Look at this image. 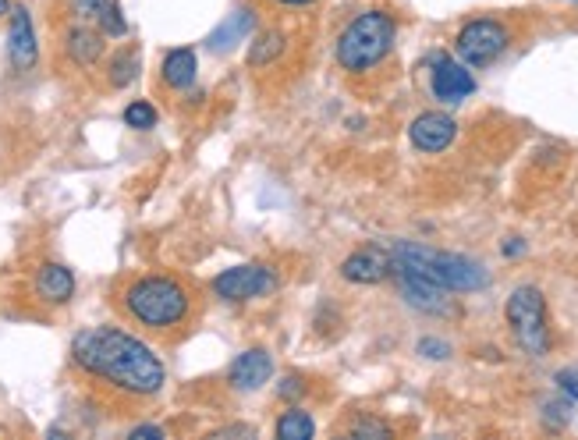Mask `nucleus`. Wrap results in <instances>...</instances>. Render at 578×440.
<instances>
[{
	"instance_id": "nucleus-1",
	"label": "nucleus",
	"mask_w": 578,
	"mask_h": 440,
	"mask_svg": "<svg viewBox=\"0 0 578 440\" xmlns=\"http://www.w3.org/2000/svg\"><path fill=\"white\" fill-rule=\"evenodd\" d=\"M71 359L86 377L103 380L128 398H157L167 384V366L153 348L114 323L86 327L71 341Z\"/></svg>"
},
{
	"instance_id": "nucleus-2",
	"label": "nucleus",
	"mask_w": 578,
	"mask_h": 440,
	"mask_svg": "<svg viewBox=\"0 0 578 440\" xmlns=\"http://www.w3.org/2000/svg\"><path fill=\"white\" fill-rule=\"evenodd\" d=\"M121 309L139 327L153 330V334H167V330H178L192 320L196 295L171 274H142L121 291Z\"/></svg>"
},
{
	"instance_id": "nucleus-3",
	"label": "nucleus",
	"mask_w": 578,
	"mask_h": 440,
	"mask_svg": "<svg viewBox=\"0 0 578 440\" xmlns=\"http://www.w3.org/2000/svg\"><path fill=\"white\" fill-rule=\"evenodd\" d=\"M391 260L394 270L419 274L447 291H479L490 284V274L483 270V263L469 260V256H458V252L430 249V245L422 242H394Z\"/></svg>"
},
{
	"instance_id": "nucleus-4",
	"label": "nucleus",
	"mask_w": 578,
	"mask_h": 440,
	"mask_svg": "<svg viewBox=\"0 0 578 440\" xmlns=\"http://www.w3.org/2000/svg\"><path fill=\"white\" fill-rule=\"evenodd\" d=\"M394 36H398V22H394L391 11H362L341 29L334 57L348 75H362V71L376 68L383 57L391 54Z\"/></svg>"
},
{
	"instance_id": "nucleus-5",
	"label": "nucleus",
	"mask_w": 578,
	"mask_h": 440,
	"mask_svg": "<svg viewBox=\"0 0 578 440\" xmlns=\"http://www.w3.org/2000/svg\"><path fill=\"white\" fill-rule=\"evenodd\" d=\"M504 316H508V327L522 352H529L532 359H543L550 352L547 299H543V291L536 284H518L511 291L508 306H504Z\"/></svg>"
},
{
	"instance_id": "nucleus-6",
	"label": "nucleus",
	"mask_w": 578,
	"mask_h": 440,
	"mask_svg": "<svg viewBox=\"0 0 578 440\" xmlns=\"http://www.w3.org/2000/svg\"><path fill=\"white\" fill-rule=\"evenodd\" d=\"M281 284V274L266 263H242V267H227L213 277L210 291L227 306H242V302L263 299L270 291H277Z\"/></svg>"
},
{
	"instance_id": "nucleus-7",
	"label": "nucleus",
	"mask_w": 578,
	"mask_h": 440,
	"mask_svg": "<svg viewBox=\"0 0 578 440\" xmlns=\"http://www.w3.org/2000/svg\"><path fill=\"white\" fill-rule=\"evenodd\" d=\"M511 43L508 25H500L497 18H476V22H465L454 40V50L469 68H486V64L497 61Z\"/></svg>"
},
{
	"instance_id": "nucleus-8",
	"label": "nucleus",
	"mask_w": 578,
	"mask_h": 440,
	"mask_svg": "<svg viewBox=\"0 0 578 440\" xmlns=\"http://www.w3.org/2000/svg\"><path fill=\"white\" fill-rule=\"evenodd\" d=\"M430 64H433L430 89L440 103L454 107V103L469 100V96L476 93V79H472V71L465 61H454V57H447V54H433Z\"/></svg>"
},
{
	"instance_id": "nucleus-9",
	"label": "nucleus",
	"mask_w": 578,
	"mask_h": 440,
	"mask_svg": "<svg viewBox=\"0 0 578 440\" xmlns=\"http://www.w3.org/2000/svg\"><path fill=\"white\" fill-rule=\"evenodd\" d=\"M274 377V355L266 348H245V352L235 355V362L227 366V387L238 394H256L263 391Z\"/></svg>"
},
{
	"instance_id": "nucleus-10",
	"label": "nucleus",
	"mask_w": 578,
	"mask_h": 440,
	"mask_svg": "<svg viewBox=\"0 0 578 440\" xmlns=\"http://www.w3.org/2000/svg\"><path fill=\"white\" fill-rule=\"evenodd\" d=\"M394 277H398V288L401 295H405V302L412 309H419V313H430V316L458 313L454 299H447V288H440V284L426 281V277L419 274H408V270H394Z\"/></svg>"
},
{
	"instance_id": "nucleus-11",
	"label": "nucleus",
	"mask_w": 578,
	"mask_h": 440,
	"mask_svg": "<svg viewBox=\"0 0 578 440\" xmlns=\"http://www.w3.org/2000/svg\"><path fill=\"white\" fill-rule=\"evenodd\" d=\"M391 274H394L391 249H383V245H362V249H355L341 263V277L348 284H380Z\"/></svg>"
},
{
	"instance_id": "nucleus-12",
	"label": "nucleus",
	"mask_w": 578,
	"mask_h": 440,
	"mask_svg": "<svg viewBox=\"0 0 578 440\" xmlns=\"http://www.w3.org/2000/svg\"><path fill=\"white\" fill-rule=\"evenodd\" d=\"M11 25H8V57L15 64V71H29L40 61V40H36V25H32L29 8L15 4L11 8Z\"/></svg>"
},
{
	"instance_id": "nucleus-13",
	"label": "nucleus",
	"mask_w": 578,
	"mask_h": 440,
	"mask_svg": "<svg viewBox=\"0 0 578 440\" xmlns=\"http://www.w3.org/2000/svg\"><path fill=\"white\" fill-rule=\"evenodd\" d=\"M454 135H458V125H454V118L444 114V110H426V114H419V118L408 125V139H412V146L422 153H444L454 142Z\"/></svg>"
},
{
	"instance_id": "nucleus-14",
	"label": "nucleus",
	"mask_w": 578,
	"mask_h": 440,
	"mask_svg": "<svg viewBox=\"0 0 578 440\" xmlns=\"http://www.w3.org/2000/svg\"><path fill=\"white\" fill-rule=\"evenodd\" d=\"M252 32H256V11L235 8L224 22H217V29L210 32L206 47H210L213 54H231V50H238L242 43L252 40Z\"/></svg>"
},
{
	"instance_id": "nucleus-15",
	"label": "nucleus",
	"mask_w": 578,
	"mask_h": 440,
	"mask_svg": "<svg viewBox=\"0 0 578 440\" xmlns=\"http://www.w3.org/2000/svg\"><path fill=\"white\" fill-rule=\"evenodd\" d=\"M64 54H68L71 64L79 68H96L107 54V36L93 25H71L64 32Z\"/></svg>"
},
{
	"instance_id": "nucleus-16",
	"label": "nucleus",
	"mask_w": 578,
	"mask_h": 440,
	"mask_svg": "<svg viewBox=\"0 0 578 440\" xmlns=\"http://www.w3.org/2000/svg\"><path fill=\"white\" fill-rule=\"evenodd\" d=\"M32 291L36 299L47 302V306H64L75 295V274H71L64 263H40L36 277H32Z\"/></svg>"
},
{
	"instance_id": "nucleus-17",
	"label": "nucleus",
	"mask_w": 578,
	"mask_h": 440,
	"mask_svg": "<svg viewBox=\"0 0 578 440\" xmlns=\"http://www.w3.org/2000/svg\"><path fill=\"white\" fill-rule=\"evenodd\" d=\"M196 71H199V57L192 47H174L164 54L160 61V82H164L171 93H188L196 86Z\"/></svg>"
},
{
	"instance_id": "nucleus-18",
	"label": "nucleus",
	"mask_w": 578,
	"mask_h": 440,
	"mask_svg": "<svg viewBox=\"0 0 578 440\" xmlns=\"http://www.w3.org/2000/svg\"><path fill=\"white\" fill-rule=\"evenodd\" d=\"M284 50H288V36H284L281 29H263V32H252L249 40V68H274L277 61L284 57Z\"/></svg>"
},
{
	"instance_id": "nucleus-19",
	"label": "nucleus",
	"mask_w": 578,
	"mask_h": 440,
	"mask_svg": "<svg viewBox=\"0 0 578 440\" xmlns=\"http://www.w3.org/2000/svg\"><path fill=\"white\" fill-rule=\"evenodd\" d=\"M274 433H277V440H313L316 423L302 405H291V409H284L281 416H277Z\"/></svg>"
},
{
	"instance_id": "nucleus-20",
	"label": "nucleus",
	"mask_w": 578,
	"mask_h": 440,
	"mask_svg": "<svg viewBox=\"0 0 578 440\" xmlns=\"http://www.w3.org/2000/svg\"><path fill=\"white\" fill-rule=\"evenodd\" d=\"M139 71H142L139 50H135V47H121L118 54L107 61V82L114 89H128L135 79H139Z\"/></svg>"
},
{
	"instance_id": "nucleus-21",
	"label": "nucleus",
	"mask_w": 578,
	"mask_h": 440,
	"mask_svg": "<svg viewBox=\"0 0 578 440\" xmlns=\"http://www.w3.org/2000/svg\"><path fill=\"white\" fill-rule=\"evenodd\" d=\"M121 118H125V125L132 128V132H149V128H157V107L149 100H132Z\"/></svg>"
},
{
	"instance_id": "nucleus-22",
	"label": "nucleus",
	"mask_w": 578,
	"mask_h": 440,
	"mask_svg": "<svg viewBox=\"0 0 578 440\" xmlns=\"http://www.w3.org/2000/svg\"><path fill=\"white\" fill-rule=\"evenodd\" d=\"M96 29L107 36V40H121V36H128V22H125V11H121V4L114 0L107 11H103L100 18H96Z\"/></svg>"
},
{
	"instance_id": "nucleus-23",
	"label": "nucleus",
	"mask_w": 578,
	"mask_h": 440,
	"mask_svg": "<svg viewBox=\"0 0 578 440\" xmlns=\"http://www.w3.org/2000/svg\"><path fill=\"white\" fill-rule=\"evenodd\" d=\"M110 4H114V0H68L71 15L79 18V22H96Z\"/></svg>"
},
{
	"instance_id": "nucleus-24",
	"label": "nucleus",
	"mask_w": 578,
	"mask_h": 440,
	"mask_svg": "<svg viewBox=\"0 0 578 440\" xmlns=\"http://www.w3.org/2000/svg\"><path fill=\"white\" fill-rule=\"evenodd\" d=\"M391 426L380 423V419H359V423H352V430H348V437H359V440H387L391 437Z\"/></svg>"
},
{
	"instance_id": "nucleus-25",
	"label": "nucleus",
	"mask_w": 578,
	"mask_h": 440,
	"mask_svg": "<svg viewBox=\"0 0 578 440\" xmlns=\"http://www.w3.org/2000/svg\"><path fill=\"white\" fill-rule=\"evenodd\" d=\"M274 391H277V398H281V401L302 398V394H305V377H298V373H284L281 384H277Z\"/></svg>"
},
{
	"instance_id": "nucleus-26",
	"label": "nucleus",
	"mask_w": 578,
	"mask_h": 440,
	"mask_svg": "<svg viewBox=\"0 0 578 440\" xmlns=\"http://www.w3.org/2000/svg\"><path fill=\"white\" fill-rule=\"evenodd\" d=\"M543 419L550 426H568L571 423V401H547L543 405Z\"/></svg>"
},
{
	"instance_id": "nucleus-27",
	"label": "nucleus",
	"mask_w": 578,
	"mask_h": 440,
	"mask_svg": "<svg viewBox=\"0 0 578 440\" xmlns=\"http://www.w3.org/2000/svg\"><path fill=\"white\" fill-rule=\"evenodd\" d=\"M554 384H557V391H561V394H568L571 401H578V366H568V370H557Z\"/></svg>"
},
{
	"instance_id": "nucleus-28",
	"label": "nucleus",
	"mask_w": 578,
	"mask_h": 440,
	"mask_svg": "<svg viewBox=\"0 0 578 440\" xmlns=\"http://www.w3.org/2000/svg\"><path fill=\"white\" fill-rule=\"evenodd\" d=\"M415 348H419V355H426V359H447V355H451V345L440 338H422Z\"/></svg>"
},
{
	"instance_id": "nucleus-29",
	"label": "nucleus",
	"mask_w": 578,
	"mask_h": 440,
	"mask_svg": "<svg viewBox=\"0 0 578 440\" xmlns=\"http://www.w3.org/2000/svg\"><path fill=\"white\" fill-rule=\"evenodd\" d=\"M128 437L132 440H164L167 437V430L164 426H153V423H142V426H132V430H128Z\"/></svg>"
},
{
	"instance_id": "nucleus-30",
	"label": "nucleus",
	"mask_w": 578,
	"mask_h": 440,
	"mask_svg": "<svg viewBox=\"0 0 578 440\" xmlns=\"http://www.w3.org/2000/svg\"><path fill=\"white\" fill-rule=\"evenodd\" d=\"M525 249H529V245H525L522 238H508V242L500 245V252H504V256H508V260H515V256H522Z\"/></svg>"
},
{
	"instance_id": "nucleus-31",
	"label": "nucleus",
	"mask_w": 578,
	"mask_h": 440,
	"mask_svg": "<svg viewBox=\"0 0 578 440\" xmlns=\"http://www.w3.org/2000/svg\"><path fill=\"white\" fill-rule=\"evenodd\" d=\"M213 437H252V426H227V430H213Z\"/></svg>"
},
{
	"instance_id": "nucleus-32",
	"label": "nucleus",
	"mask_w": 578,
	"mask_h": 440,
	"mask_svg": "<svg viewBox=\"0 0 578 440\" xmlns=\"http://www.w3.org/2000/svg\"><path fill=\"white\" fill-rule=\"evenodd\" d=\"M270 4H281V8H313L316 0H270Z\"/></svg>"
},
{
	"instance_id": "nucleus-33",
	"label": "nucleus",
	"mask_w": 578,
	"mask_h": 440,
	"mask_svg": "<svg viewBox=\"0 0 578 440\" xmlns=\"http://www.w3.org/2000/svg\"><path fill=\"white\" fill-rule=\"evenodd\" d=\"M11 8H15L11 0H0V18H8V15H11Z\"/></svg>"
}]
</instances>
